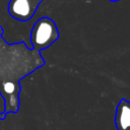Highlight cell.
I'll use <instances>...</instances> for the list:
<instances>
[{
  "instance_id": "obj_1",
  "label": "cell",
  "mask_w": 130,
  "mask_h": 130,
  "mask_svg": "<svg viewBox=\"0 0 130 130\" xmlns=\"http://www.w3.org/2000/svg\"><path fill=\"white\" fill-rule=\"evenodd\" d=\"M59 39V29L55 21L50 17L38 19L30 31V42L32 50L42 51L49 48Z\"/></svg>"
},
{
  "instance_id": "obj_2",
  "label": "cell",
  "mask_w": 130,
  "mask_h": 130,
  "mask_svg": "<svg viewBox=\"0 0 130 130\" xmlns=\"http://www.w3.org/2000/svg\"><path fill=\"white\" fill-rule=\"evenodd\" d=\"M43 0H10L8 3L9 15L20 21L29 20L39 8Z\"/></svg>"
},
{
  "instance_id": "obj_3",
  "label": "cell",
  "mask_w": 130,
  "mask_h": 130,
  "mask_svg": "<svg viewBox=\"0 0 130 130\" xmlns=\"http://www.w3.org/2000/svg\"><path fill=\"white\" fill-rule=\"evenodd\" d=\"M115 124L118 130H130V102L122 99L116 109Z\"/></svg>"
},
{
  "instance_id": "obj_4",
  "label": "cell",
  "mask_w": 130,
  "mask_h": 130,
  "mask_svg": "<svg viewBox=\"0 0 130 130\" xmlns=\"http://www.w3.org/2000/svg\"><path fill=\"white\" fill-rule=\"evenodd\" d=\"M109 1H111V2H118L119 0H109Z\"/></svg>"
}]
</instances>
